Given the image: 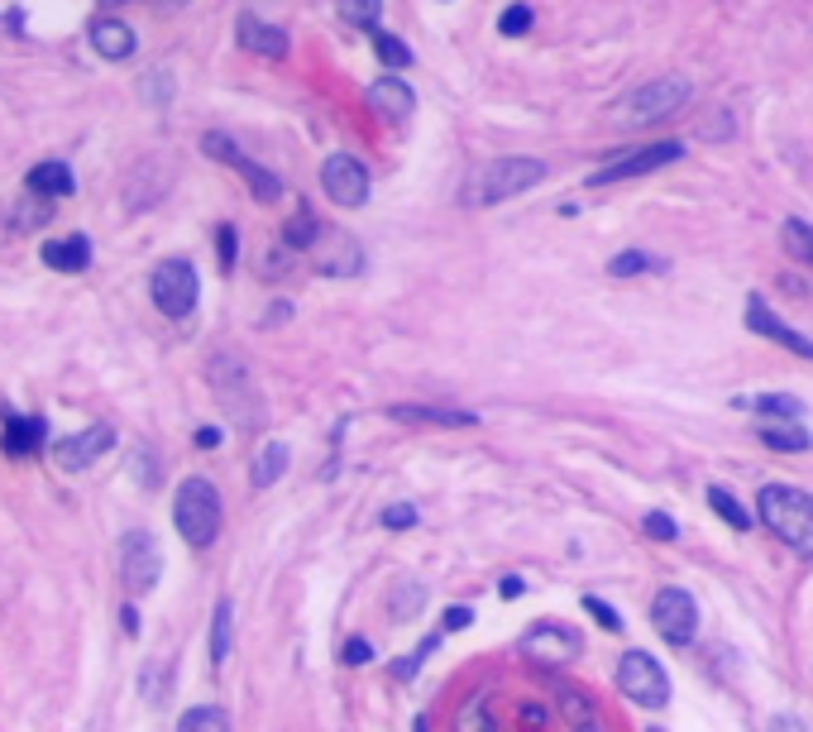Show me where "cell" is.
<instances>
[{"label":"cell","instance_id":"74e56055","mask_svg":"<svg viewBox=\"0 0 813 732\" xmlns=\"http://www.w3.org/2000/svg\"><path fill=\"white\" fill-rule=\"evenodd\" d=\"M340 656H345V665H369V661H374V647L364 642V637H350Z\"/></svg>","mask_w":813,"mask_h":732},{"label":"cell","instance_id":"d4e9b609","mask_svg":"<svg viewBox=\"0 0 813 732\" xmlns=\"http://www.w3.org/2000/svg\"><path fill=\"white\" fill-rule=\"evenodd\" d=\"M426 604V584H416V580H406V584H392L388 590V618L392 622H406V618H416Z\"/></svg>","mask_w":813,"mask_h":732},{"label":"cell","instance_id":"7c38bea8","mask_svg":"<svg viewBox=\"0 0 813 732\" xmlns=\"http://www.w3.org/2000/svg\"><path fill=\"white\" fill-rule=\"evenodd\" d=\"M580 647H584L580 632H570V627H560V622H541L522 637V651L541 665H570L574 656H580Z\"/></svg>","mask_w":813,"mask_h":732},{"label":"cell","instance_id":"d6986e66","mask_svg":"<svg viewBox=\"0 0 813 732\" xmlns=\"http://www.w3.org/2000/svg\"><path fill=\"white\" fill-rule=\"evenodd\" d=\"M388 416L398 422H422V426H474V412H455V408H422V402H392Z\"/></svg>","mask_w":813,"mask_h":732},{"label":"cell","instance_id":"7402d4cb","mask_svg":"<svg viewBox=\"0 0 813 732\" xmlns=\"http://www.w3.org/2000/svg\"><path fill=\"white\" fill-rule=\"evenodd\" d=\"M560 713H565L570 732H603V718L594 709V699L574 685H560Z\"/></svg>","mask_w":813,"mask_h":732},{"label":"cell","instance_id":"ba28073f","mask_svg":"<svg viewBox=\"0 0 813 732\" xmlns=\"http://www.w3.org/2000/svg\"><path fill=\"white\" fill-rule=\"evenodd\" d=\"M321 187H325V197H331L335 206L354 211V206L369 202V168L354 159V153H331L325 168H321Z\"/></svg>","mask_w":813,"mask_h":732},{"label":"cell","instance_id":"4316f807","mask_svg":"<svg viewBox=\"0 0 813 732\" xmlns=\"http://www.w3.org/2000/svg\"><path fill=\"white\" fill-rule=\"evenodd\" d=\"M317 240H321V220L301 206V211L287 220V230H283V244L287 250H317Z\"/></svg>","mask_w":813,"mask_h":732},{"label":"cell","instance_id":"9c48e42d","mask_svg":"<svg viewBox=\"0 0 813 732\" xmlns=\"http://www.w3.org/2000/svg\"><path fill=\"white\" fill-rule=\"evenodd\" d=\"M651 622H655V632L665 637L671 647H689L694 642V627H699V608H694V594L685 590H661L655 594V604H651Z\"/></svg>","mask_w":813,"mask_h":732},{"label":"cell","instance_id":"bcb514c9","mask_svg":"<svg viewBox=\"0 0 813 732\" xmlns=\"http://www.w3.org/2000/svg\"><path fill=\"white\" fill-rule=\"evenodd\" d=\"M196 446H206V450L220 446V431L216 426H202V431H196Z\"/></svg>","mask_w":813,"mask_h":732},{"label":"cell","instance_id":"e0dca14e","mask_svg":"<svg viewBox=\"0 0 813 732\" xmlns=\"http://www.w3.org/2000/svg\"><path fill=\"white\" fill-rule=\"evenodd\" d=\"M369 106L378 115H388V121H406L412 106H416V96H412V87H406L402 77H383V82L369 87Z\"/></svg>","mask_w":813,"mask_h":732},{"label":"cell","instance_id":"7dc6e473","mask_svg":"<svg viewBox=\"0 0 813 732\" xmlns=\"http://www.w3.org/2000/svg\"><path fill=\"white\" fill-rule=\"evenodd\" d=\"M121 622H125V632H139V613H135V608H125Z\"/></svg>","mask_w":813,"mask_h":732},{"label":"cell","instance_id":"83f0119b","mask_svg":"<svg viewBox=\"0 0 813 732\" xmlns=\"http://www.w3.org/2000/svg\"><path fill=\"white\" fill-rule=\"evenodd\" d=\"M780 244H785V254H790L794 264H813V226H809V220H785Z\"/></svg>","mask_w":813,"mask_h":732},{"label":"cell","instance_id":"f35d334b","mask_svg":"<svg viewBox=\"0 0 813 732\" xmlns=\"http://www.w3.org/2000/svg\"><path fill=\"white\" fill-rule=\"evenodd\" d=\"M646 531H651V536H661V541H675V536H679L675 517H665V513H646Z\"/></svg>","mask_w":813,"mask_h":732},{"label":"cell","instance_id":"52a82bcc","mask_svg":"<svg viewBox=\"0 0 813 732\" xmlns=\"http://www.w3.org/2000/svg\"><path fill=\"white\" fill-rule=\"evenodd\" d=\"M163 574V551L149 531H129L121 541V580L129 594H149Z\"/></svg>","mask_w":813,"mask_h":732},{"label":"cell","instance_id":"ac0fdd59","mask_svg":"<svg viewBox=\"0 0 813 732\" xmlns=\"http://www.w3.org/2000/svg\"><path fill=\"white\" fill-rule=\"evenodd\" d=\"M91 48L111 62H125L135 54V30H129L125 20H96L91 24Z\"/></svg>","mask_w":813,"mask_h":732},{"label":"cell","instance_id":"2e32d148","mask_svg":"<svg viewBox=\"0 0 813 732\" xmlns=\"http://www.w3.org/2000/svg\"><path fill=\"white\" fill-rule=\"evenodd\" d=\"M24 187H30L34 197L54 202V197H72V192H77V182H72V168H68V163L48 159V163H34V168H30V178H24Z\"/></svg>","mask_w":813,"mask_h":732},{"label":"cell","instance_id":"c3c4849f","mask_svg":"<svg viewBox=\"0 0 813 732\" xmlns=\"http://www.w3.org/2000/svg\"><path fill=\"white\" fill-rule=\"evenodd\" d=\"M101 5H125V0H101Z\"/></svg>","mask_w":813,"mask_h":732},{"label":"cell","instance_id":"4dcf8cb0","mask_svg":"<svg viewBox=\"0 0 813 732\" xmlns=\"http://www.w3.org/2000/svg\"><path fill=\"white\" fill-rule=\"evenodd\" d=\"M655 268H665V264L655 254H646V250H622L618 259H608L612 278H637V273H655Z\"/></svg>","mask_w":813,"mask_h":732},{"label":"cell","instance_id":"5b68a950","mask_svg":"<svg viewBox=\"0 0 813 732\" xmlns=\"http://www.w3.org/2000/svg\"><path fill=\"white\" fill-rule=\"evenodd\" d=\"M149 293H153V307H159L163 317L187 321L196 311V297H202V283H196V268L187 259H163V264L153 268Z\"/></svg>","mask_w":813,"mask_h":732},{"label":"cell","instance_id":"f546056e","mask_svg":"<svg viewBox=\"0 0 813 732\" xmlns=\"http://www.w3.org/2000/svg\"><path fill=\"white\" fill-rule=\"evenodd\" d=\"M230 627H234V608H230V598H220L216 618H211V661L216 665H226V656H230Z\"/></svg>","mask_w":813,"mask_h":732},{"label":"cell","instance_id":"ab89813d","mask_svg":"<svg viewBox=\"0 0 813 732\" xmlns=\"http://www.w3.org/2000/svg\"><path fill=\"white\" fill-rule=\"evenodd\" d=\"M234 254H240V235H234L230 226H220V264L234 268Z\"/></svg>","mask_w":813,"mask_h":732},{"label":"cell","instance_id":"d6a6232c","mask_svg":"<svg viewBox=\"0 0 813 732\" xmlns=\"http://www.w3.org/2000/svg\"><path fill=\"white\" fill-rule=\"evenodd\" d=\"M378 10H383V0H340V15H345L354 30H374Z\"/></svg>","mask_w":813,"mask_h":732},{"label":"cell","instance_id":"f6af8a7d","mask_svg":"<svg viewBox=\"0 0 813 732\" xmlns=\"http://www.w3.org/2000/svg\"><path fill=\"white\" fill-rule=\"evenodd\" d=\"M522 718H527V728H546V709H536V704H522Z\"/></svg>","mask_w":813,"mask_h":732},{"label":"cell","instance_id":"277c9868","mask_svg":"<svg viewBox=\"0 0 813 732\" xmlns=\"http://www.w3.org/2000/svg\"><path fill=\"white\" fill-rule=\"evenodd\" d=\"M173 522L182 531V541L206 551L220 536V493L211 479H182L178 499H173Z\"/></svg>","mask_w":813,"mask_h":732},{"label":"cell","instance_id":"cb8c5ba5","mask_svg":"<svg viewBox=\"0 0 813 732\" xmlns=\"http://www.w3.org/2000/svg\"><path fill=\"white\" fill-rule=\"evenodd\" d=\"M287 460H293V450H287L283 441H268L254 460V489H273V483L287 474Z\"/></svg>","mask_w":813,"mask_h":732},{"label":"cell","instance_id":"681fc988","mask_svg":"<svg viewBox=\"0 0 813 732\" xmlns=\"http://www.w3.org/2000/svg\"><path fill=\"white\" fill-rule=\"evenodd\" d=\"M651 732H661V728H651Z\"/></svg>","mask_w":813,"mask_h":732},{"label":"cell","instance_id":"9a60e30c","mask_svg":"<svg viewBox=\"0 0 813 732\" xmlns=\"http://www.w3.org/2000/svg\"><path fill=\"white\" fill-rule=\"evenodd\" d=\"M44 441H48V422H44V416H20V412L5 416V436H0V446H5L10 460L34 455Z\"/></svg>","mask_w":813,"mask_h":732},{"label":"cell","instance_id":"44dd1931","mask_svg":"<svg viewBox=\"0 0 813 732\" xmlns=\"http://www.w3.org/2000/svg\"><path fill=\"white\" fill-rule=\"evenodd\" d=\"M44 264L54 273H82L91 264V240L87 235H68V240L44 244Z\"/></svg>","mask_w":813,"mask_h":732},{"label":"cell","instance_id":"8992f818","mask_svg":"<svg viewBox=\"0 0 813 732\" xmlns=\"http://www.w3.org/2000/svg\"><path fill=\"white\" fill-rule=\"evenodd\" d=\"M618 689L641 709H661L671 699V679H665V665H655L646 651H627L618 661Z\"/></svg>","mask_w":813,"mask_h":732},{"label":"cell","instance_id":"6da1fadb","mask_svg":"<svg viewBox=\"0 0 813 732\" xmlns=\"http://www.w3.org/2000/svg\"><path fill=\"white\" fill-rule=\"evenodd\" d=\"M536 182H546V163L541 159H522V153H507V159H493L469 173V182L460 187V206L469 211H483V206L513 202L522 192H531Z\"/></svg>","mask_w":813,"mask_h":732},{"label":"cell","instance_id":"60d3db41","mask_svg":"<svg viewBox=\"0 0 813 732\" xmlns=\"http://www.w3.org/2000/svg\"><path fill=\"white\" fill-rule=\"evenodd\" d=\"M469 622H474V608H450V613H445V632H460V627H469Z\"/></svg>","mask_w":813,"mask_h":732},{"label":"cell","instance_id":"1f68e13d","mask_svg":"<svg viewBox=\"0 0 813 732\" xmlns=\"http://www.w3.org/2000/svg\"><path fill=\"white\" fill-rule=\"evenodd\" d=\"M178 732H230V718L220 713V709H211V704H202V709H187V713H182Z\"/></svg>","mask_w":813,"mask_h":732},{"label":"cell","instance_id":"5bb4252c","mask_svg":"<svg viewBox=\"0 0 813 732\" xmlns=\"http://www.w3.org/2000/svg\"><path fill=\"white\" fill-rule=\"evenodd\" d=\"M746 325H752L756 335H766V340H776V345H785L790 355H799V359H813V340L809 335H799L794 325H785L776 311L766 307V297H752L746 302Z\"/></svg>","mask_w":813,"mask_h":732},{"label":"cell","instance_id":"f1b7e54d","mask_svg":"<svg viewBox=\"0 0 813 732\" xmlns=\"http://www.w3.org/2000/svg\"><path fill=\"white\" fill-rule=\"evenodd\" d=\"M708 507H713V513L723 517L732 531H752V513H746V507H742L737 499H732L728 489H708Z\"/></svg>","mask_w":813,"mask_h":732},{"label":"cell","instance_id":"d590c367","mask_svg":"<svg viewBox=\"0 0 813 732\" xmlns=\"http://www.w3.org/2000/svg\"><path fill=\"white\" fill-rule=\"evenodd\" d=\"M383 527H388V531L416 527V507H412V503H392V507H383Z\"/></svg>","mask_w":813,"mask_h":732},{"label":"cell","instance_id":"e575fe53","mask_svg":"<svg viewBox=\"0 0 813 732\" xmlns=\"http://www.w3.org/2000/svg\"><path fill=\"white\" fill-rule=\"evenodd\" d=\"M497 30H503L507 38L527 34V30H531V5H507V10H503V20H497Z\"/></svg>","mask_w":813,"mask_h":732},{"label":"cell","instance_id":"ffe728a7","mask_svg":"<svg viewBox=\"0 0 813 732\" xmlns=\"http://www.w3.org/2000/svg\"><path fill=\"white\" fill-rule=\"evenodd\" d=\"M240 44L259 58H287V34L264 20H240Z\"/></svg>","mask_w":813,"mask_h":732},{"label":"cell","instance_id":"b9f144b4","mask_svg":"<svg viewBox=\"0 0 813 732\" xmlns=\"http://www.w3.org/2000/svg\"><path fill=\"white\" fill-rule=\"evenodd\" d=\"M48 216H54V206L38 202V206H30V211H20V226H30V230H34V226H44Z\"/></svg>","mask_w":813,"mask_h":732},{"label":"cell","instance_id":"8fae6325","mask_svg":"<svg viewBox=\"0 0 813 732\" xmlns=\"http://www.w3.org/2000/svg\"><path fill=\"white\" fill-rule=\"evenodd\" d=\"M202 149L211 153V159H220V163L240 168V173H244V182H249V192H254L259 202H278V197H283V182L273 178L268 168H259L254 159H244V153L234 149V139H230V135H206V139H202Z\"/></svg>","mask_w":813,"mask_h":732},{"label":"cell","instance_id":"836d02e7","mask_svg":"<svg viewBox=\"0 0 813 732\" xmlns=\"http://www.w3.org/2000/svg\"><path fill=\"white\" fill-rule=\"evenodd\" d=\"M374 48H378V58H383V62H392V68H406V62H412V54H406L398 38L383 34V30H374Z\"/></svg>","mask_w":813,"mask_h":732},{"label":"cell","instance_id":"3957f363","mask_svg":"<svg viewBox=\"0 0 813 732\" xmlns=\"http://www.w3.org/2000/svg\"><path fill=\"white\" fill-rule=\"evenodd\" d=\"M689 101H694V82L671 72V77H655V82L637 87L632 96H622L612 115H618V125L641 129V125H655V121H671V115H679Z\"/></svg>","mask_w":813,"mask_h":732},{"label":"cell","instance_id":"603a6c76","mask_svg":"<svg viewBox=\"0 0 813 732\" xmlns=\"http://www.w3.org/2000/svg\"><path fill=\"white\" fill-rule=\"evenodd\" d=\"M737 408H752L760 416H770V422H799L804 416V402L790 398V393H760V398H742Z\"/></svg>","mask_w":813,"mask_h":732},{"label":"cell","instance_id":"484cf974","mask_svg":"<svg viewBox=\"0 0 813 732\" xmlns=\"http://www.w3.org/2000/svg\"><path fill=\"white\" fill-rule=\"evenodd\" d=\"M760 441H766L770 450H785V455L809 450V431L799 422H766V426H760Z\"/></svg>","mask_w":813,"mask_h":732},{"label":"cell","instance_id":"8d00e7d4","mask_svg":"<svg viewBox=\"0 0 813 732\" xmlns=\"http://www.w3.org/2000/svg\"><path fill=\"white\" fill-rule=\"evenodd\" d=\"M584 608H588V618H594L598 627H608V632H622V618H618V613H612L608 604H603V598L588 594V598H584Z\"/></svg>","mask_w":813,"mask_h":732},{"label":"cell","instance_id":"30bf717a","mask_svg":"<svg viewBox=\"0 0 813 732\" xmlns=\"http://www.w3.org/2000/svg\"><path fill=\"white\" fill-rule=\"evenodd\" d=\"M679 159H685V144H675V139L646 144V149H637V153H627V159H612L608 168H598V173H594V187H612V182H627V178L655 173V168L679 163Z\"/></svg>","mask_w":813,"mask_h":732},{"label":"cell","instance_id":"7bdbcfd3","mask_svg":"<svg viewBox=\"0 0 813 732\" xmlns=\"http://www.w3.org/2000/svg\"><path fill=\"white\" fill-rule=\"evenodd\" d=\"M770 732H804V723L794 713H780V718H770Z\"/></svg>","mask_w":813,"mask_h":732},{"label":"cell","instance_id":"7a4b0ae2","mask_svg":"<svg viewBox=\"0 0 813 732\" xmlns=\"http://www.w3.org/2000/svg\"><path fill=\"white\" fill-rule=\"evenodd\" d=\"M760 517H766V527L776 531L790 551L813 560V499L804 489L766 483V489H760Z\"/></svg>","mask_w":813,"mask_h":732},{"label":"cell","instance_id":"4fadbf2b","mask_svg":"<svg viewBox=\"0 0 813 732\" xmlns=\"http://www.w3.org/2000/svg\"><path fill=\"white\" fill-rule=\"evenodd\" d=\"M111 446H115V431H111L106 422H101V426L77 431V436H62L58 446H54V460H58V469H68V474H77V469L96 465Z\"/></svg>","mask_w":813,"mask_h":732},{"label":"cell","instance_id":"ee69618b","mask_svg":"<svg viewBox=\"0 0 813 732\" xmlns=\"http://www.w3.org/2000/svg\"><path fill=\"white\" fill-rule=\"evenodd\" d=\"M522 590H527V584H522V574H507V580L497 584V594H503V598H517Z\"/></svg>","mask_w":813,"mask_h":732}]
</instances>
